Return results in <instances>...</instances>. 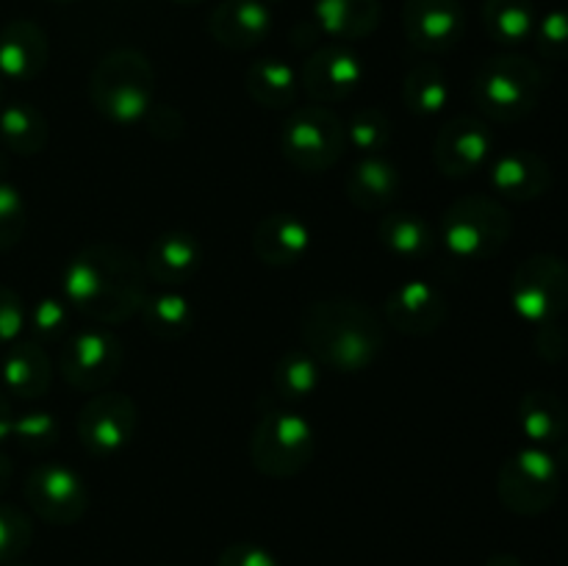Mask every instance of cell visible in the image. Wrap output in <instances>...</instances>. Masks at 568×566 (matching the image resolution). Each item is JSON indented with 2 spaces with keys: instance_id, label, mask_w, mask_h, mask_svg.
Wrapping results in <instances>:
<instances>
[{
  "instance_id": "6da1fadb",
  "label": "cell",
  "mask_w": 568,
  "mask_h": 566,
  "mask_svg": "<svg viewBox=\"0 0 568 566\" xmlns=\"http://www.w3.org/2000/svg\"><path fill=\"white\" fill-rule=\"evenodd\" d=\"M148 270L136 253L114 242L78 250L61 272V297L100 325H120L139 314L148 297Z\"/></svg>"
},
{
  "instance_id": "7a4b0ae2",
  "label": "cell",
  "mask_w": 568,
  "mask_h": 566,
  "mask_svg": "<svg viewBox=\"0 0 568 566\" xmlns=\"http://www.w3.org/2000/svg\"><path fill=\"white\" fill-rule=\"evenodd\" d=\"M305 350L342 375L369 370L386 347V325L369 305L349 297L314 300L303 311Z\"/></svg>"
},
{
  "instance_id": "3957f363",
  "label": "cell",
  "mask_w": 568,
  "mask_h": 566,
  "mask_svg": "<svg viewBox=\"0 0 568 566\" xmlns=\"http://www.w3.org/2000/svg\"><path fill=\"white\" fill-rule=\"evenodd\" d=\"M89 100L111 125H142L155 105V70L136 48H116L94 64Z\"/></svg>"
},
{
  "instance_id": "277c9868",
  "label": "cell",
  "mask_w": 568,
  "mask_h": 566,
  "mask_svg": "<svg viewBox=\"0 0 568 566\" xmlns=\"http://www.w3.org/2000/svg\"><path fill=\"white\" fill-rule=\"evenodd\" d=\"M547 72L519 53H499L483 61L471 78V100L491 122H521L541 105Z\"/></svg>"
},
{
  "instance_id": "5b68a950",
  "label": "cell",
  "mask_w": 568,
  "mask_h": 566,
  "mask_svg": "<svg viewBox=\"0 0 568 566\" xmlns=\"http://www.w3.org/2000/svg\"><path fill=\"white\" fill-rule=\"evenodd\" d=\"M514 236V216L499 200L486 194L458 198L442 216V242L455 259L488 261Z\"/></svg>"
},
{
  "instance_id": "8992f818",
  "label": "cell",
  "mask_w": 568,
  "mask_h": 566,
  "mask_svg": "<svg viewBox=\"0 0 568 566\" xmlns=\"http://www.w3.org/2000/svg\"><path fill=\"white\" fill-rule=\"evenodd\" d=\"M347 150V125L333 109L320 103L288 109L281 128V153L294 170L325 172L342 161Z\"/></svg>"
},
{
  "instance_id": "52a82bcc",
  "label": "cell",
  "mask_w": 568,
  "mask_h": 566,
  "mask_svg": "<svg viewBox=\"0 0 568 566\" xmlns=\"http://www.w3.org/2000/svg\"><path fill=\"white\" fill-rule=\"evenodd\" d=\"M316 433L305 416L294 411H270L261 416L250 436V461L272 481L294 477L314 461Z\"/></svg>"
},
{
  "instance_id": "ba28073f",
  "label": "cell",
  "mask_w": 568,
  "mask_h": 566,
  "mask_svg": "<svg viewBox=\"0 0 568 566\" xmlns=\"http://www.w3.org/2000/svg\"><path fill=\"white\" fill-rule=\"evenodd\" d=\"M558 461L544 447H525L503 461L497 475V497L510 514L541 516L558 503L560 483Z\"/></svg>"
},
{
  "instance_id": "9c48e42d",
  "label": "cell",
  "mask_w": 568,
  "mask_h": 566,
  "mask_svg": "<svg viewBox=\"0 0 568 566\" xmlns=\"http://www.w3.org/2000/svg\"><path fill=\"white\" fill-rule=\"evenodd\" d=\"M510 305L532 325L558 322L568 311V264L555 253H532L510 277Z\"/></svg>"
},
{
  "instance_id": "30bf717a",
  "label": "cell",
  "mask_w": 568,
  "mask_h": 566,
  "mask_svg": "<svg viewBox=\"0 0 568 566\" xmlns=\"http://www.w3.org/2000/svg\"><path fill=\"white\" fill-rule=\"evenodd\" d=\"M125 364L122 342L105 327H83L72 333L59 353V372L75 392H105Z\"/></svg>"
},
{
  "instance_id": "8fae6325",
  "label": "cell",
  "mask_w": 568,
  "mask_h": 566,
  "mask_svg": "<svg viewBox=\"0 0 568 566\" xmlns=\"http://www.w3.org/2000/svg\"><path fill=\"white\" fill-rule=\"evenodd\" d=\"M139 408L128 394L98 392L78 411V442L92 458H114L136 436Z\"/></svg>"
},
{
  "instance_id": "7c38bea8",
  "label": "cell",
  "mask_w": 568,
  "mask_h": 566,
  "mask_svg": "<svg viewBox=\"0 0 568 566\" xmlns=\"http://www.w3.org/2000/svg\"><path fill=\"white\" fill-rule=\"evenodd\" d=\"M26 503L48 525H75L89 508L87 481L72 466L44 461L26 477Z\"/></svg>"
},
{
  "instance_id": "4fadbf2b",
  "label": "cell",
  "mask_w": 568,
  "mask_h": 566,
  "mask_svg": "<svg viewBox=\"0 0 568 566\" xmlns=\"http://www.w3.org/2000/svg\"><path fill=\"white\" fill-rule=\"evenodd\" d=\"M366 67L349 44L333 42L314 50L300 70V87L314 103H342L361 89Z\"/></svg>"
},
{
  "instance_id": "5bb4252c",
  "label": "cell",
  "mask_w": 568,
  "mask_h": 566,
  "mask_svg": "<svg viewBox=\"0 0 568 566\" xmlns=\"http://www.w3.org/2000/svg\"><path fill=\"white\" fill-rule=\"evenodd\" d=\"M494 153V133L486 120L460 114L444 122L433 144V161L447 178H469L488 164Z\"/></svg>"
},
{
  "instance_id": "9a60e30c",
  "label": "cell",
  "mask_w": 568,
  "mask_h": 566,
  "mask_svg": "<svg viewBox=\"0 0 568 566\" xmlns=\"http://www.w3.org/2000/svg\"><path fill=\"white\" fill-rule=\"evenodd\" d=\"M460 0H405L403 28L408 42L422 53H447L464 37Z\"/></svg>"
},
{
  "instance_id": "2e32d148",
  "label": "cell",
  "mask_w": 568,
  "mask_h": 566,
  "mask_svg": "<svg viewBox=\"0 0 568 566\" xmlns=\"http://www.w3.org/2000/svg\"><path fill=\"white\" fill-rule=\"evenodd\" d=\"M386 322L403 336H430L449 316L442 289L427 281H405L388 292L383 305Z\"/></svg>"
},
{
  "instance_id": "e0dca14e",
  "label": "cell",
  "mask_w": 568,
  "mask_h": 566,
  "mask_svg": "<svg viewBox=\"0 0 568 566\" xmlns=\"http://www.w3.org/2000/svg\"><path fill=\"white\" fill-rule=\"evenodd\" d=\"M48 33L33 20H11L0 28V78L28 83L48 67Z\"/></svg>"
},
{
  "instance_id": "ac0fdd59",
  "label": "cell",
  "mask_w": 568,
  "mask_h": 566,
  "mask_svg": "<svg viewBox=\"0 0 568 566\" xmlns=\"http://www.w3.org/2000/svg\"><path fill=\"white\" fill-rule=\"evenodd\" d=\"M272 11L264 0H222L209 17V33L227 50H253L270 37Z\"/></svg>"
},
{
  "instance_id": "d6986e66",
  "label": "cell",
  "mask_w": 568,
  "mask_h": 566,
  "mask_svg": "<svg viewBox=\"0 0 568 566\" xmlns=\"http://www.w3.org/2000/svg\"><path fill=\"white\" fill-rule=\"evenodd\" d=\"M552 186V166L532 150H508L491 164V189L514 203L541 200Z\"/></svg>"
},
{
  "instance_id": "ffe728a7",
  "label": "cell",
  "mask_w": 568,
  "mask_h": 566,
  "mask_svg": "<svg viewBox=\"0 0 568 566\" xmlns=\"http://www.w3.org/2000/svg\"><path fill=\"white\" fill-rule=\"evenodd\" d=\"M203 264L200 239L189 231H164L150 242L144 255V270L150 281L164 289H178L192 281Z\"/></svg>"
},
{
  "instance_id": "44dd1931",
  "label": "cell",
  "mask_w": 568,
  "mask_h": 566,
  "mask_svg": "<svg viewBox=\"0 0 568 566\" xmlns=\"http://www.w3.org/2000/svg\"><path fill=\"white\" fill-rule=\"evenodd\" d=\"M308 250L311 228L297 214H270L253 231V253L266 266H294Z\"/></svg>"
},
{
  "instance_id": "7402d4cb",
  "label": "cell",
  "mask_w": 568,
  "mask_h": 566,
  "mask_svg": "<svg viewBox=\"0 0 568 566\" xmlns=\"http://www.w3.org/2000/svg\"><path fill=\"white\" fill-rule=\"evenodd\" d=\"M3 392L20 400H39L50 392L53 364L39 342H11L0 361Z\"/></svg>"
},
{
  "instance_id": "603a6c76",
  "label": "cell",
  "mask_w": 568,
  "mask_h": 566,
  "mask_svg": "<svg viewBox=\"0 0 568 566\" xmlns=\"http://www.w3.org/2000/svg\"><path fill=\"white\" fill-rule=\"evenodd\" d=\"M314 22L336 42H358L381 28L383 6L381 0H316Z\"/></svg>"
},
{
  "instance_id": "cb8c5ba5",
  "label": "cell",
  "mask_w": 568,
  "mask_h": 566,
  "mask_svg": "<svg viewBox=\"0 0 568 566\" xmlns=\"http://www.w3.org/2000/svg\"><path fill=\"white\" fill-rule=\"evenodd\" d=\"M519 431L532 447H558L568 436V405L564 397L547 388L521 394L516 408Z\"/></svg>"
},
{
  "instance_id": "d4e9b609",
  "label": "cell",
  "mask_w": 568,
  "mask_h": 566,
  "mask_svg": "<svg viewBox=\"0 0 568 566\" xmlns=\"http://www.w3.org/2000/svg\"><path fill=\"white\" fill-rule=\"evenodd\" d=\"M399 170L383 155H364L347 175V198L361 211H381L399 194Z\"/></svg>"
},
{
  "instance_id": "484cf974",
  "label": "cell",
  "mask_w": 568,
  "mask_h": 566,
  "mask_svg": "<svg viewBox=\"0 0 568 566\" xmlns=\"http://www.w3.org/2000/svg\"><path fill=\"white\" fill-rule=\"evenodd\" d=\"M244 87H247V94L255 103L272 111L294 109L300 92H303L300 72L288 67L286 61L275 59V55L253 61L244 72Z\"/></svg>"
},
{
  "instance_id": "4316f807",
  "label": "cell",
  "mask_w": 568,
  "mask_h": 566,
  "mask_svg": "<svg viewBox=\"0 0 568 566\" xmlns=\"http://www.w3.org/2000/svg\"><path fill=\"white\" fill-rule=\"evenodd\" d=\"M136 316L142 320L144 331L161 342H178V338L189 336L194 320H197L192 300L178 289H161V292L148 294Z\"/></svg>"
},
{
  "instance_id": "83f0119b",
  "label": "cell",
  "mask_w": 568,
  "mask_h": 566,
  "mask_svg": "<svg viewBox=\"0 0 568 566\" xmlns=\"http://www.w3.org/2000/svg\"><path fill=\"white\" fill-rule=\"evenodd\" d=\"M377 239L392 255L403 261H422L436 250V231L414 211H392L377 222Z\"/></svg>"
},
{
  "instance_id": "f1b7e54d",
  "label": "cell",
  "mask_w": 568,
  "mask_h": 566,
  "mask_svg": "<svg viewBox=\"0 0 568 566\" xmlns=\"http://www.w3.org/2000/svg\"><path fill=\"white\" fill-rule=\"evenodd\" d=\"M50 128L42 111L31 103L0 105V144L17 155H39L48 148Z\"/></svg>"
},
{
  "instance_id": "f546056e",
  "label": "cell",
  "mask_w": 568,
  "mask_h": 566,
  "mask_svg": "<svg viewBox=\"0 0 568 566\" xmlns=\"http://www.w3.org/2000/svg\"><path fill=\"white\" fill-rule=\"evenodd\" d=\"M483 28L488 39L505 48L527 42L536 31L538 11L532 0H483Z\"/></svg>"
},
{
  "instance_id": "4dcf8cb0",
  "label": "cell",
  "mask_w": 568,
  "mask_h": 566,
  "mask_svg": "<svg viewBox=\"0 0 568 566\" xmlns=\"http://www.w3.org/2000/svg\"><path fill=\"white\" fill-rule=\"evenodd\" d=\"M403 103L416 117H436L449 103L447 72L433 61L410 67L403 81Z\"/></svg>"
},
{
  "instance_id": "1f68e13d",
  "label": "cell",
  "mask_w": 568,
  "mask_h": 566,
  "mask_svg": "<svg viewBox=\"0 0 568 566\" xmlns=\"http://www.w3.org/2000/svg\"><path fill=\"white\" fill-rule=\"evenodd\" d=\"M322 383V366L308 350H288L272 370V386L283 400L314 397Z\"/></svg>"
},
{
  "instance_id": "d6a6232c",
  "label": "cell",
  "mask_w": 568,
  "mask_h": 566,
  "mask_svg": "<svg viewBox=\"0 0 568 566\" xmlns=\"http://www.w3.org/2000/svg\"><path fill=\"white\" fill-rule=\"evenodd\" d=\"M344 125H347V148H355L361 155H383V150L394 139L392 120L386 117V111L375 109V105L358 109Z\"/></svg>"
},
{
  "instance_id": "836d02e7",
  "label": "cell",
  "mask_w": 568,
  "mask_h": 566,
  "mask_svg": "<svg viewBox=\"0 0 568 566\" xmlns=\"http://www.w3.org/2000/svg\"><path fill=\"white\" fill-rule=\"evenodd\" d=\"M33 542V522L22 508L0 503V566L20 560Z\"/></svg>"
},
{
  "instance_id": "e575fe53",
  "label": "cell",
  "mask_w": 568,
  "mask_h": 566,
  "mask_svg": "<svg viewBox=\"0 0 568 566\" xmlns=\"http://www.w3.org/2000/svg\"><path fill=\"white\" fill-rule=\"evenodd\" d=\"M28 228V209L22 192L0 178V253H9L11 247L22 242Z\"/></svg>"
},
{
  "instance_id": "d590c367",
  "label": "cell",
  "mask_w": 568,
  "mask_h": 566,
  "mask_svg": "<svg viewBox=\"0 0 568 566\" xmlns=\"http://www.w3.org/2000/svg\"><path fill=\"white\" fill-rule=\"evenodd\" d=\"M11 436L26 453H44L59 442V422L50 411H31V414L14 416Z\"/></svg>"
},
{
  "instance_id": "8d00e7d4",
  "label": "cell",
  "mask_w": 568,
  "mask_h": 566,
  "mask_svg": "<svg viewBox=\"0 0 568 566\" xmlns=\"http://www.w3.org/2000/svg\"><path fill=\"white\" fill-rule=\"evenodd\" d=\"M26 325L39 342H59L70 327V305L64 303V297H42L28 311Z\"/></svg>"
},
{
  "instance_id": "74e56055",
  "label": "cell",
  "mask_w": 568,
  "mask_h": 566,
  "mask_svg": "<svg viewBox=\"0 0 568 566\" xmlns=\"http://www.w3.org/2000/svg\"><path fill=\"white\" fill-rule=\"evenodd\" d=\"M536 50L547 61H566L568 59V9H552L544 17H538L536 31Z\"/></svg>"
},
{
  "instance_id": "f35d334b",
  "label": "cell",
  "mask_w": 568,
  "mask_h": 566,
  "mask_svg": "<svg viewBox=\"0 0 568 566\" xmlns=\"http://www.w3.org/2000/svg\"><path fill=\"white\" fill-rule=\"evenodd\" d=\"M26 316L28 311L20 294L0 283V347H9L11 342H17V336L26 327Z\"/></svg>"
},
{
  "instance_id": "ab89813d",
  "label": "cell",
  "mask_w": 568,
  "mask_h": 566,
  "mask_svg": "<svg viewBox=\"0 0 568 566\" xmlns=\"http://www.w3.org/2000/svg\"><path fill=\"white\" fill-rule=\"evenodd\" d=\"M216 566H281V560L261 544L236 542L222 549Z\"/></svg>"
},
{
  "instance_id": "60d3db41",
  "label": "cell",
  "mask_w": 568,
  "mask_h": 566,
  "mask_svg": "<svg viewBox=\"0 0 568 566\" xmlns=\"http://www.w3.org/2000/svg\"><path fill=\"white\" fill-rule=\"evenodd\" d=\"M142 125L161 142H175L186 133V120H183L181 111L170 109V105H153Z\"/></svg>"
},
{
  "instance_id": "b9f144b4",
  "label": "cell",
  "mask_w": 568,
  "mask_h": 566,
  "mask_svg": "<svg viewBox=\"0 0 568 566\" xmlns=\"http://www.w3.org/2000/svg\"><path fill=\"white\" fill-rule=\"evenodd\" d=\"M536 353L544 361L555 364V361L566 358L568 353V336L558 322H547V325H538L536 331Z\"/></svg>"
},
{
  "instance_id": "7bdbcfd3",
  "label": "cell",
  "mask_w": 568,
  "mask_h": 566,
  "mask_svg": "<svg viewBox=\"0 0 568 566\" xmlns=\"http://www.w3.org/2000/svg\"><path fill=\"white\" fill-rule=\"evenodd\" d=\"M11 425H14V411H11V403L9 397H6V392L0 388V442L11 436Z\"/></svg>"
},
{
  "instance_id": "ee69618b",
  "label": "cell",
  "mask_w": 568,
  "mask_h": 566,
  "mask_svg": "<svg viewBox=\"0 0 568 566\" xmlns=\"http://www.w3.org/2000/svg\"><path fill=\"white\" fill-rule=\"evenodd\" d=\"M486 566H527V564L514 553H497L486 560Z\"/></svg>"
},
{
  "instance_id": "f6af8a7d",
  "label": "cell",
  "mask_w": 568,
  "mask_h": 566,
  "mask_svg": "<svg viewBox=\"0 0 568 566\" xmlns=\"http://www.w3.org/2000/svg\"><path fill=\"white\" fill-rule=\"evenodd\" d=\"M11 475H14V464H11V461H9V455L0 453V494H3L6 488H9Z\"/></svg>"
},
{
  "instance_id": "bcb514c9",
  "label": "cell",
  "mask_w": 568,
  "mask_h": 566,
  "mask_svg": "<svg viewBox=\"0 0 568 566\" xmlns=\"http://www.w3.org/2000/svg\"><path fill=\"white\" fill-rule=\"evenodd\" d=\"M555 461H558L560 472H568V436L558 444V453H555Z\"/></svg>"
},
{
  "instance_id": "7dc6e473",
  "label": "cell",
  "mask_w": 568,
  "mask_h": 566,
  "mask_svg": "<svg viewBox=\"0 0 568 566\" xmlns=\"http://www.w3.org/2000/svg\"><path fill=\"white\" fill-rule=\"evenodd\" d=\"M172 3H181V6H197V3H203V0H172Z\"/></svg>"
},
{
  "instance_id": "c3c4849f",
  "label": "cell",
  "mask_w": 568,
  "mask_h": 566,
  "mask_svg": "<svg viewBox=\"0 0 568 566\" xmlns=\"http://www.w3.org/2000/svg\"><path fill=\"white\" fill-rule=\"evenodd\" d=\"M6 566H31V564H26V560H11V564H6Z\"/></svg>"
},
{
  "instance_id": "681fc988",
  "label": "cell",
  "mask_w": 568,
  "mask_h": 566,
  "mask_svg": "<svg viewBox=\"0 0 568 566\" xmlns=\"http://www.w3.org/2000/svg\"><path fill=\"white\" fill-rule=\"evenodd\" d=\"M0 105H3V78H0Z\"/></svg>"
},
{
  "instance_id": "f907efd6",
  "label": "cell",
  "mask_w": 568,
  "mask_h": 566,
  "mask_svg": "<svg viewBox=\"0 0 568 566\" xmlns=\"http://www.w3.org/2000/svg\"><path fill=\"white\" fill-rule=\"evenodd\" d=\"M50 3H75V0H50Z\"/></svg>"
},
{
  "instance_id": "816d5d0a",
  "label": "cell",
  "mask_w": 568,
  "mask_h": 566,
  "mask_svg": "<svg viewBox=\"0 0 568 566\" xmlns=\"http://www.w3.org/2000/svg\"><path fill=\"white\" fill-rule=\"evenodd\" d=\"M264 3H277V0H264Z\"/></svg>"
}]
</instances>
